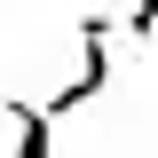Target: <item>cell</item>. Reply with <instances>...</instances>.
I'll return each mask as SVG.
<instances>
[{
    "label": "cell",
    "instance_id": "6da1fadb",
    "mask_svg": "<svg viewBox=\"0 0 158 158\" xmlns=\"http://www.w3.org/2000/svg\"><path fill=\"white\" fill-rule=\"evenodd\" d=\"M8 118H16V158H48V142H56V118L40 111V103H8Z\"/></svg>",
    "mask_w": 158,
    "mask_h": 158
},
{
    "label": "cell",
    "instance_id": "7a4b0ae2",
    "mask_svg": "<svg viewBox=\"0 0 158 158\" xmlns=\"http://www.w3.org/2000/svg\"><path fill=\"white\" fill-rule=\"evenodd\" d=\"M127 32H135V40L158 32V0H135V8H127Z\"/></svg>",
    "mask_w": 158,
    "mask_h": 158
}]
</instances>
